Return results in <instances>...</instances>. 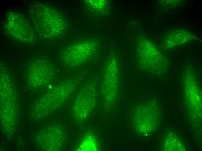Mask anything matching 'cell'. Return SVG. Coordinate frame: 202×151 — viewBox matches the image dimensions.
<instances>
[{
    "label": "cell",
    "mask_w": 202,
    "mask_h": 151,
    "mask_svg": "<svg viewBox=\"0 0 202 151\" xmlns=\"http://www.w3.org/2000/svg\"><path fill=\"white\" fill-rule=\"evenodd\" d=\"M30 20L42 38L59 36L64 27L63 19L55 10L41 2L30 4L28 9Z\"/></svg>",
    "instance_id": "obj_1"
},
{
    "label": "cell",
    "mask_w": 202,
    "mask_h": 151,
    "mask_svg": "<svg viewBox=\"0 0 202 151\" xmlns=\"http://www.w3.org/2000/svg\"><path fill=\"white\" fill-rule=\"evenodd\" d=\"M6 27L9 35L21 42H30L35 39L33 29L22 14L11 11L8 13Z\"/></svg>",
    "instance_id": "obj_2"
},
{
    "label": "cell",
    "mask_w": 202,
    "mask_h": 151,
    "mask_svg": "<svg viewBox=\"0 0 202 151\" xmlns=\"http://www.w3.org/2000/svg\"><path fill=\"white\" fill-rule=\"evenodd\" d=\"M91 48L85 44L75 45L67 50L65 57L69 66L74 68L86 61L91 53Z\"/></svg>",
    "instance_id": "obj_3"
}]
</instances>
